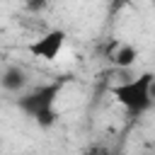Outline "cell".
<instances>
[{
	"instance_id": "cell-5",
	"label": "cell",
	"mask_w": 155,
	"mask_h": 155,
	"mask_svg": "<svg viewBox=\"0 0 155 155\" xmlns=\"http://www.w3.org/2000/svg\"><path fill=\"white\" fill-rule=\"evenodd\" d=\"M136 58H138V51H136L133 46H128V44L116 46V51L111 53V61H114L119 68H128V65H133Z\"/></svg>"
},
{
	"instance_id": "cell-2",
	"label": "cell",
	"mask_w": 155,
	"mask_h": 155,
	"mask_svg": "<svg viewBox=\"0 0 155 155\" xmlns=\"http://www.w3.org/2000/svg\"><path fill=\"white\" fill-rule=\"evenodd\" d=\"M58 94V85H46V87H39L29 94H24L19 99V107L31 114L41 126H51L53 124V99Z\"/></svg>"
},
{
	"instance_id": "cell-3",
	"label": "cell",
	"mask_w": 155,
	"mask_h": 155,
	"mask_svg": "<svg viewBox=\"0 0 155 155\" xmlns=\"http://www.w3.org/2000/svg\"><path fill=\"white\" fill-rule=\"evenodd\" d=\"M63 44H65V31L53 29V31H46L44 36H39L36 41H31L29 44V53L41 58V61H53V58H58Z\"/></svg>"
},
{
	"instance_id": "cell-1",
	"label": "cell",
	"mask_w": 155,
	"mask_h": 155,
	"mask_svg": "<svg viewBox=\"0 0 155 155\" xmlns=\"http://www.w3.org/2000/svg\"><path fill=\"white\" fill-rule=\"evenodd\" d=\"M153 80H155L153 73H143V75H138L133 80H126L121 85H114L111 87V94L116 97V102L124 109H128L131 114H140V111L150 109V104L155 102L153 99V92H150L153 90Z\"/></svg>"
},
{
	"instance_id": "cell-7",
	"label": "cell",
	"mask_w": 155,
	"mask_h": 155,
	"mask_svg": "<svg viewBox=\"0 0 155 155\" xmlns=\"http://www.w3.org/2000/svg\"><path fill=\"white\" fill-rule=\"evenodd\" d=\"M150 92H153V99H155V80H153V90Z\"/></svg>"
},
{
	"instance_id": "cell-6",
	"label": "cell",
	"mask_w": 155,
	"mask_h": 155,
	"mask_svg": "<svg viewBox=\"0 0 155 155\" xmlns=\"http://www.w3.org/2000/svg\"><path fill=\"white\" fill-rule=\"evenodd\" d=\"M85 155H111V150L107 145H90L85 150Z\"/></svg>"
},
{
	"instance_id": "cell-4",
	"label": "cell",
	"mask_w": 155,
	"mask_h": 155,
	"mask_svg": "<svg viewBox=\"0 0 155 155\" xmlns=\"http://www.w3.org/2000/svg\"><path fill=\"white\" fill-rule=\"evenodd\" d=\"M24 82H27V73L22 68H17V65L5 68V73H2V87L5 90H19V87H24Z\"/></svg>"
}]
</instances>
